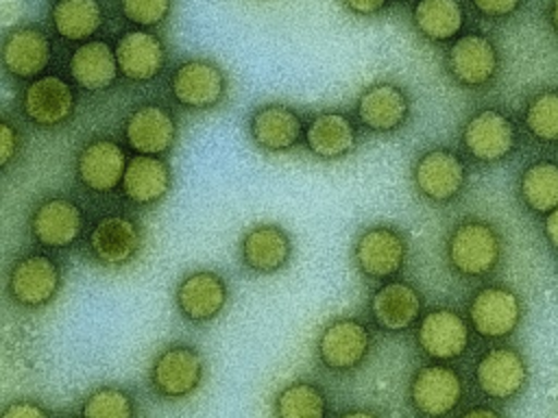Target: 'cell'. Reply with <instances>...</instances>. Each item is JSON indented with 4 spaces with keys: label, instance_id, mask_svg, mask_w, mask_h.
<instances>
[{
    "label": "cell",
    "instance_id": "25",
    "mask_svg": "<svg viewBox=\"0 0 558 418\" xmlns=\"http://www.w3.org/2000/svg\"><path fill=\"white\" fill-rule=\"evenodd\" d=\"M52 46L39 26H17L4 35L2 65L20 81H33L50 65Z\"/></svg>",
    "mask_w": 558,
    "mask_h": 418
},
{
    "label": "cell",
    "instance_id": "10",
    "mask_svg": "<svg viewBox=\"0 0 558 418\" xmlns=\"http://www.w3.org/2000/svg\"><path fill=\"white\" fill-rule=\"evenodd\" d=\"M144 226L131 216L113 213L100 218L87 237V250L92 259L105 268H126L144 250Z\"/></svg>",
    "mask_w": 558,
    "mask_h": 418
},
{
    "label": "cell",
    "instance_id": "20",
    "mask_svg": "<svg viewBox=\"0 0 558 418\" xmlns=\"http://www.w3.org/2000/svg\"><path fill=\"white\" fill-rule=\"evenodd\" d=\"M373 322L386 333H403L423 316V294L405 279L384 281L368 300Z\"/></svg>",
    "mask_w": 558,
    "mask_h": 418
},
{
    "label": "cell",
    "instance_id": "40",
    "mask_svg": "<svg viewBox=\"0 0 558 418\" xmlns=\"http://www.w3.org/2000/svg\"><path fill=\"white\" fill-rule=\"evenodd\" d=\"M545 233L549 237V242L558 248V207L554 211L547 213V220H545Z\"/></svg>",
    "mask_w": 558,
    "mask_h": 418
},
{
    "label": "cell",
    "instance_id": "7",
    "mask_svg": "<svg viewBox=\"0 0 558 418\" xmlns=\"http://www.w3.org/2000/svg\"><path fill=\"white\" fill-rule=\"evenodd\" d=\"M464 383L453 366L432 361L414 370L408 383V401L421 418H447L460 405Z\"/></svg>",
    "mask_w": 558,
    "mask_h": 418
},
{
    "label": "cell",
    "instance_id": "22",
    "mask_svg": "<svg viewBox=\"0 0 558 418\" xmlns=\"http://www.w3.org/2000/svg\"><path fill=\"white\" fill-rule=\"evenodd\" d=\"M303 144L320 161H340L360 144L355 120L344 111H318L305 122Z\"/></svg>",
    "mask_w": 558,
    "mask_h": 418
},
{
    "label": "cell",
    "instance_id": "34",
    "mask_svg": "<svg viewBox=\"0 0 558 418\" xmlns=\"http://www.w3.org/2000/svg\"><path fill=\"white\" fill-rule=\"evenodd\" d=\"M525 124L541 142H558V91L534 96L525 109Z\"/></svg>",
    "mask_w": 558,
    "mask_h": 418
},
{
    "label": "cell",
    "instance_id": "27",
    "mask_svg": "<svg viewBox=\"0 0 558 418\" xmlns=\"http://www.w3.org/2000/svg\"><path fill=\"white\" fill-rule=\"evenodd\" d=\"M172 189V168L163 157L133 155L122 179V196L135 207H155Z\"/></svg>",
    "mask_w": 558,
    "mask_h": 418
},
{
    "label": "cell",
    "instance_id": "30",
    "mask_svg": "<svg viewBox=\"0 0 558 418\" xmlns=\"http://www.w3.org/2000/svg\"><path fill=\"white\" fill-rule=\"evenodd\" d=\"M50 22L61 39L83 44L102 28L105 11L98 0H57Z\"/></svg>",
    "mask_w": 558,
    "mask_h": 418
},
{
    "label": "cell",
    "instance_id": "13",
    "mask_svg": "<svg viewBox=\"0 0 558 418\" xmlns=\"http://www.w3.org/2000/svg\"><path fill=\"white\" fill-rule=\"evenodd\" d=\"M410 94L392 81L366 85L355 98V120L362 128L375 135H390L405 126L410 118Z\"/></svg>",
    "mask_w": 558,
    "mask_h": 418
},
{
    "label": "cell",
    "instance_id": "43",
    "mask_svg": "<svg viewBox=\"0 0 558 418\" xmlns=\"http://www.w3.org/2000/svg\"><path fill=\"white\" fill-rule=\"evenodd\" d=\"M549 22H551L554 30L558 33V0H551V4H549Z\"/></svg>",
    "mask_w": 558,
    "mask_h": 418
},
{
    "label": "cell",
    "instance_id": "32",
    "mask_svg": "<svg viewBox=\"0 0 558 418\" xmlns=\"http://www.w3.org/2000/svg\"><path fill=\"white\" fill-rule=\"evenodd\" d=\"M521 196L527 207L538 213H549L558 207V163L536 161L521 176Z\"/></svg>",
    "mask_w": 558,
    "mask_h": 418
},
{
    "label": "cell",
    "instance_id": "9",
    "mask_svg": "<svg viewBox=\"0 0 558 418\" xmlns=\"http://www.w3.org/2000/svg\"><path fill=\"white\" fill-rule=\"evenodd\" d=\"M229 91L225 70L211 59H187L170 76V94L177 104L190 111H211L220 107Z\"/></svg>",
    "mask_w": 558,
    "mask_h": 418
},
{
    "label": "cell",
    "instance_id": "14",
    "mask_svg": "<svg viewBox=\"0 0 558 418\" xmlns=\"http://www.w3.org/2000/svg\"><path fill=\"white\" fill-rule=\"evenodd\" d=\"M85 229L81 205L68 196H48L39 200L28 218L31 237L44 248H68L76 244Z\"/></svg>",
    "mask_w": 558,
    "mask_h": 418
},
{
    "label": "cell",
    "instance_id": "44",
    "mask_svg": "<svg viewBox=\"0 0 558 418\" xmlns=\"http://www.w3.org/2000/svg\"><path fill=\"white\" fill-rule=\"evenodd\" d=\"M61 418H76V416H61Z\"/></svg>",
    "mask_w": 558,
    "mask_h": 418
},
{
    "label": "cell",
    "instance_id": "6",
    "mask_svg": "<svg viewBox=\"0 0 558 418\" xmlns=\"http://www.w3.org/2000/svg\"><path fill=\"white\" fill-rule=\"evenodd\" d=\"M410 181L423 200L447 205L462 194L466 185V165L462 157L449 148H427L412 161Z\"/></svg>",
    "mask_w": 558,
    "mask_h": 418
},
{
    "label": "cell",
    "instance_id": "33",
    "mask_svg": "<svg viewBox=\"0 0 558 418\" xmlns=\"http://www.w3.org/2000/svg\"><path fill=\"white\" fill-rule=\"evenodd\" d=\"M81 418H135V401L124 388L100 385L85 396Z\"/></svg>",
    "mask_w": 558,
    "mask_h": 418
},
{
    "label": "cell",
    "instance_id": "36",
    "mask_svg": "<svg viewBox=\"0 0 558 418\" xmlns=\"http://www.w3.org/2000/svg\"><path fill=\"white\" fill-rule=\"evenodd\" d=\"M22 152V133L11 120L0 122V168L7 170Z\"/></svg>",
    "mask_w": 558,
    "mask_h": 418
},
{
    "label": "cell",
    "instance_id": "42",
    "mask_svg": "<svg viewBox=\"0 0 558 418\" xmlns=\"http://www.w3.org/2000/svg\"><path fill=\"white\" fill-rule=\"evenodd\" d=\"M338 418H381V416L377 411H373V409L353 407V409H344L342 414H338Z\"/></svg>",
    "mask_w": 558,
    "mask_h": 418
},
{
    "label": "cell",
    "instance_id": "1",
    "mask_svg": "<svg viewBox=\"0 0 558 418\" xmlns=\"http://www.w3.org/2000/svg\"><path fill=\"white\" fill-rule=\"evenodd\" d=\"M408 248V237L399 226L390 222H373L355 233L351 261L362 279L384 283L403 272Z\"/></svg>",
    "mask_w": 558,
    "mask_h": 418
},
{
    "label": "cell",
    "instance_id": "19",
    "mask_svg": "<svg viewBox=\"0 0 558 418\" xmlns=\"http://www.w3.org/2000/svg\"><path fill=\"white\" fill-rule=\"evenodd\" d=\"M517 144V131L510 118L497 109L475 111L462 126V146L480 163L506 159Z\"/></svg>",
    "mask_w": 558,
    "mask_h": 418
},
{
    "label": "cell",
    "instance_id": "41",
    "mask_svg": "<svg viewBox=\"0 0 558 418\" xmlns=\"http://www.w3.org/2000/svg\"><path fill=\"white\" fill-rule=\"evenodd\" d=\"M460 418H501V414H497V411H495V409H490V407L477 405V407L466 409Z\"/></svg>",
    "mask_w": 558,
    "mask_h": 418
},
{
    "label": "cell",
    "instance_id": "8",
    "mask_svg": "<svg viewBox=\"0 0 558 418\" xmlns=\"http://www.w3.org/2000/svg\"><path fill=\"white\" fill-rule=\"evenodd\" d=\"M229 281L211 268L185 272L174 287V307L190 324H207L216 320L229 305Z\"/></svg>",
    "mask_w": 558,
    "mask_h": 418
},
{
    "label": "cell",
    "instance_id": "23",
    "mask_svg": "<svg viewBox=\"0 0 558 418\" xmlns=\"http://www.w3.org/2000/svg\"><path fill=\"white\" fill-rule=\"evenodd\" d=\"M521 320L519 296L501 285H488L473 294L469 303V322L473 331L488 340L510 335Z\"/></svg>",
    "mask_w": 558,
    "mask_h": 418
},
{
    "label": "cell",
    "instance_id": "29",
    "mask_svg": "<svg viewBox=\"0 0 558 418\" xmlns=\"http://www.w3.org/2000/svg\"><path fill=\"white\" fill-rule=\"evenodd\" d=\"M270 414L272 418H327L329 401L316 381L294 379L275 392Z\"/></svg>",
    "mask_w": 558,
    "mask_h": 418
},
{
    "label": "cell",
    "instance_id": "12",
    "mask_svg": "<svg viewBox=\"0 0 558 418\" xmlns=\"http://www.w3.org/2000/svg\"><path fill=\"white\" fill-rule=\"evenodd\" d=\"M122 137L135 155L166 157L179 137V122L170 107L161 102H142L124 120Z\"/></svg>",
    "mask_w": 558,
    "mask_h": 418
},
{
    "label": "cell",
    "instance_id": "16",
    "mask_svg": "<svg viewBox=\"0 0 558 418\" xmlns=\"http://www.w3.org/2000/svg\"><path fill=\"white\" fill-rule=\"evenodd\" d=\"M248 139L266 155L294 150L303 142L305 122L296 109L286 102H264L248 115Z\"/></svg>",
    "mask_w": 558,
    "mask_h": 418
},
{
    "label": "cell",
    "instance_id": "11",
    "mask_svg": "<svg viewBox=\"0 0 558 418\" xmlns=\"http://www.w3.org/2000/svg\"><path fill=\"white\" fill-rule=\"evenodd\" d=\"M292 255V235L279 222H255L238 239L240 266L257 276H270L286 270Z\"/></svg>",
    "mask_w": 558,
    "mask_h": 418
},
{
    "label": "cell",
    "instance_id": "4",
    "mask_svg": "<svg viewBox=\"0 0 558 418\" xmlns=\"http://www.w3.org/2000/svg\"><path fill=\"white\" fill-rule=\"evenodd\" d=\"M373 351L371 327L355 316H338L323 324L316 337V357L331 372L360 370Z\"/></svg>",
    "mask_w": 558,
    "mask_h": 418
},
{
    "label": "cell",
    "instance_id": "38",
    "mask_svg": "<svg viewBox=\"0 0 558 418\" xmlns=\"http://www.w3.org/2000/svg\"><path fill=\"white\" fill-rule=\"evenodd\" d=\"M473 7L484 15V17H490V20H501V17H508L512 15L523 0H471Z\"/></svg>",
    "mask_w": 558,
    "mask_h": 418
},
{
    "label": "cell",
    "instance_id": "31",
    "mask_svg": "<svg viewBox=\"0 0 558 418\" xmlns=\"http://www.w3.org/2000/svg\"><path fill=\"white\" fill-rule=\"evenodd\" d=\"M412 24L427 41H449L464 26V7L460 0H416Z\"/></svg>",
    "mask_w": 558,
    "mask_h": 418
},
{
    "label": "cell",
    "instance_id": "28",
    "mask_svg": "<svg viewBox=\"0 0 558 418\" xmlns=\"http://www.w3.org/2000/svg\"><path fill=\"white\" fill-rule=\"evenodd\" d=\"M72 81L85 91H105L113 87L120 76L116 48L102 39H89L74 48L68 61Z\"/></svg>",
    "mask_w": 558,
    "mask_h": 418
},
{
    "label": "cell",
    "instance_id": "18",
    "mask_svg": "<svg viewBox=\"0 0 558 418\" xmlns=\"http://www.w3.org/2000/svg\"><path fill=\"white\" fill-rule=\"evenodd\" d=\"M469 322L449 307H436L421 316L416 324V344L432 361H453L469 348Z\"/></svg>",
    "mask_w": 558,
    "mask_h": 418
},
{
    "label": "cell",
    "instance_id": "26",
    "mask_svg": "<svg viewBox=\"0 0 558 418\" xmlns=\"http://www.w3.org/2000/svg\"><path fill=\"white\" fill-rule=\"evenodd\" d=\"M120 74L133 83L157 78L166 65V46L161 37L146 28L126 30L116 44Z\"/></svg>",
    "mask_w": 558,
    "mask_h": 418
},
{
    "label": "cell",
    "instance_id": "24",
    "mask_svg": "<svg viewBox=\"0 0 558 418\" xmlns=\"http://www.w3.org/2000/svg\"><path fill=\"white\" fill-rule=\"evenodd\" d=\"M475 383L484 396L495 401L517 396L527 383V366L523 355L510 346L486 351L475 364Z\"/></svg>",
    "mask_w": 558,
    "mask_h": 418
},
{
    "label": "cell",
    "instance_id": "2",
    "mask_svg": "<svg viewBox=\"0 0 558 418\" xmlns=\"http://www.w3.org/2000/svg\"><path fill=\"white\" fill-rule=\"evenodd\" d=\"M205 355L187 342L166 344L148 366V385L163 401H185L205 381Z\"/></svg>",
    "mask_w": 558,
    "mask_h": 418
},
{
    "label": "cell",
    "instance_id": "3",
    "mask_svg": "<svg viewBox=\"0 0 558 418\" xmlns=\"http://www.w3.org/2000/svg\"><path fill=\"white\" fill-rule=\"evenodd\" d=\"M449 268L466 279L490 274L501 259V237L484 220L458 222L445 242Z\"/></svg>",
    "mask_w": 558,
    "mask_h": 418
},
{
    "label": "cell",
    "instance_id": "35",
    "mask_svg": "<svg viewBox=\"0 0 558 418\" xmlns=\"http://www.w3.org/2000/svg\"><path fill=\"white\" fill-rule=\"evenodd\" d=\"M122 15L137 28H155L170 17L172 0H120Z\"/></svg>",
    "mask_w": 558,
    "mask_h": 418
},
{
    "label": "cell",
    "instance_id": "17",
    "mask_svg": "<svg viewBox=\"0 0 558 418\" xmlns=\"http://www.w3.org/2000/svg\"><path fill=\"white\" fill-rule=\"evenodd\" d=\"M129 157L111 137H92L81 146L74 161L78 183L94 194H111L122 187Z\"/></svg>",
    "mask_w": 558,
    "mask_h": 418
},
{
    "label": "cell",
    "instance_id": "5",
    "mask_svg": "<svg viewBox=\"0 0 558 418\" xmlns=\"http://www.w3.org/2000/svg\"><path fill=\"white\" fill-rule=\"evenodd\" d=\"M63 285V272L54 257L46 253H26L17 257L4 279L9 300L22 309H41L50 305Z\"/></svg>",
    "mask_w": 558,
    "mask_h": 418
},
{
    "label": "cell",
    "instance_id": "15",
    "mask_svg": "<svg viewBox=\"0 0 558 418\" xmlns=\"http://www.w3.org/2000/svg\"><path fill=\"white\" fill-rule=\"evenodd\" d=\"M22 111L39 128H59L74 118L76 94L59 74H41L22 91Z\"/></svg>",
    "mask_w": 558,
    "mask_h": 418
},
{
    "label": "cell",
    "instance_id": "37",
    "mask_svg": "<svg viewBox=\"0 0 558 418\" xmlns=\"http://www.w3.org/2000/svg\"><path fill=\"white\" fill-rule=\"evenodd\" d=\"M0 418H50V414L33 398H15L4 405Z\"/></svg>",
    "mask_w": 558,
    "mask_h": 418
},
{
    "label": "cell",
    "instance_id": "39",
    "mask_svg": "<svg viewBox=\"0 0 558 418\" xmlns=\"http://www.w3.org/2000/svg\"><path fill=\"white\" fill-rule=\"evenodd\" d=\"M340 2L349 13H353L357 17L377 15L388 7V0H340Z\"/></svg>",
    "mask_w": 558,
    "mask_h": 418
},
{
    "label": "cell",
    "instance_id": "21",
    "mask_svg": "<svg viewBox=\"0 0 558 418\" xmlns=\"http://www.w3.org/2000/svg\"><path fill=\"white\" fill-rule=\"evenodd\" d=\"M447 72L462 87H484L499 70V54L495 44L482 33H466L456 37L447 50Z\"/></svg>",
    "mask_w": 558,
    "mask_h": 418
}]
</instances>
